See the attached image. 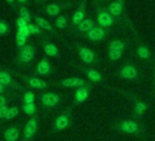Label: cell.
<instances>
[{
	"label": "cell",
	"instance_id": "cell-33",
	"mask_svg": "<svg viewBox=\"0 0 155 141\" xmlns=\"http://www.w3.org/2000/svg\"><path fill=\"white\" fill-rule=\"evenodd\" d=\"M9 27L5 21H0V35H5L8 33Z\"/></svg>",
	"mask_w": 155,
	"mask_h": 141
},
{
	"label": "cell",
	"instance_id": "cell-35",
	"mask_svg": "<svg viewBox=\"0 0 155 141\" xmlns=\"http://www.w3.org/2000/svg\"><path fill=\"white\" fill-rule=\"evenodd\" d=\"M8 110V107L7 105H3L0 107V119H5Z\"/></svg>",
	"mask_w": 155,
	"mask_h": 141
},
{
	"label": "cell",
	"instance_id": "cell-24",
	"mask_svg": "<svg viewBox=\"0 0 155 141\" xmlns=\"http://www.w3.org/2000/svg\"><path fill=\"white\" fill-rule=\"evenodd\" d=\"M137 53H138V56L142 60L149 59L150 55V52L149 49L147 47H145V46H139L138 50H137Z\"/></svg>",
	"mask_w": 155,
	"mask_h": 141
},
{
	"label": "cell",
	"instance_id": "cell-17",
	"mask_svg": "<svg viewBox=\"0 0 155 141\" xmlns=\"http://www.w3.org/2000/svg\"><path fill=\"white\" fill-rule=\"evenodd\" d=\"M44 51L48 56L57 57L58 55V49L53 43H47L44 45Z\"/></svg>",
	"mask_w": 155,
	"mask_h": 141
},
{
	"label": "cell",
	"instance_id": "cell-4",
	"mask_svg": "<svg viewBox=\"0 0 155 141\" xmlns=\"http://www.w3.org/2000/svg\"><path fill=\"white\" fill-rule=\"evenodd\" d=\"M35 57V49L31 45H25L20 49L18 59L22 63L31 61Z\"/></svg>",
	"mask_w": 155,
	"mask_h": 141
},
{
	"label": "cell",
	"instance_id": "cell-30",
	"mask_svg": "<svg viewBox=\"0 0 155 141\" xmlns=\"http://www.w3.org/2000/svg\"><path fill=\"white\" fill-rule=\"evenodd\" d=\"M19 15H20V18L23 19L26 22H29L30 21V19H31L30 18V14H29L28 10L26 8L22 7L19 9Z\"/></svg>",
	"mask_w": 155,
	"mask_h": 141
},
{
	"label": "cell",
	"instance_id": "cell-13",
	"mask_svg": "<svg viewBox=\"0 0 155 141\" xmlns=\"http://www.w3.org/2000/svg\"><path fill=\"white\" fill-rule=\"evenodd\" d=\"M28 82V84L30 86V87H33L35 89H39V90H44L48 87V84L40 79V78H38V77H31V78H28L27 80Z\"/></svg>",
	"mask_w": 155,
	"mask_h": 141
},
{
	"label": "cell",
	"instance_id": "cell-21",
	"mask_svg": "<svg viewBox=\"0 0 155 141\" xmlns=\"http://www.w3.org/2000/svg\"><path fill=\"white\" fill-rule=\"evenodd\" d=\"M12 83V76L7 72H0V84H2L5 86L11 84Z\"/></svg>",
	"mask_w": 155,
	"mask_h": 141
},
{
	"label": "cell",
	"instance_id": "cell-40",
	"mask_svg": "<svg viewBox=\"0 0 155 141\" xmlns=\"http://www.w3.org/2000/svg\"><path fill=\"white\" fill-rule=\"evenodd\" d=\"M18 2H20V3H25V2H27L28 0H18Z\"/></svg>",
	"mask_w": 155,
	"mask_h": 141
},
{
	"label": "cell",
	"instance_id": "cell-29",
	"mask_svg": "<svg viewBox=\"0 0 155 141\" xmlns=\"http://www.w3.org/2000/svg\"><path fill=\"white\" fill-rule=\"evenodd\" d=\"M24 104H33L35 101V95L31 91H28L25 93L23 97Z\"/></svg>",
	"mask_w": 155,
	"mask_h": 141
},
{
	"label": "cell",
	"instance_id": "cell-6",
	"mask_svg": "<svg viewBox=\"0 0 155 141\" xmlns=\"http://www.w3.org/2000/svg\"><path fill=\"white\" fill-rule=\"evenodd\" d=\"M60 102V97L55 93H46L41 97V103L45 107H54Z\"/></svg>",
	"mask_w": 155,
	"mask_h": 141
},
{
	"label": "cell",
	"instance_id": "cell-11",
	"mask_svg": "<svg viewBox=\"0 0 155 141\" xmlns=\"http://www.w3.org/2000/svg\"><path fill=\"white\" fill-rule=\"evenodd\" d=\"M104 36H105V30L101 28H93L87 33L88 39L93 41L101 40L104 38Z\"/></svg>",
	"mask_w": 155,
	"mask_h": 141
},
{
	"label": "cell",
	"instance_id": "cell-5",
	"mask_svg": "<svg viewBox=\"0 0 155 141\" xmlns=\"http://www.w3.org/2000/svg\"><path fill=\"white\" fill-rule=\"evenodd\" d=\"M71 124L70 117L68 114H60L54 122V129L57 131H63L67 129Z\"/></svg>",
	"mask_w": 155,
	"mask_h": 141
},
{
	"label": "cell",
	"instance_id": "cell-14",
	"mask_svg": "<svg viewBox=\"0 0 155 141\" xmlns=\"http://www.w3.org/2000/svg\"><path fill=\"white\" fill-rule=\"evenodd\" d=\"M98 22L102 28H107V27H110V25H112L113 19L110 14H108L106 12H101L98 16Z\"/></svg>",
	"mask_w": 155,
	"mask_h": 141
},
{
	"label": "cell",
	"instance_id": "cell-37",
	"mask_svg": "<svg viewBox=\"0 0 155 141\" xmlns=\"http://www.w3.org/2000/svg\"><path fill=\"white\" fill-rule=\"evenodd\" d=\"M6 103H7V98L4 95H0V107L3 105H6Z\"/></svg>",
	"mask_w": 155,
	"mask_h": 141
},
{
	"label": "cell",
	"instance_id": "cell-10",
	"mask_svg": "<svg viewBox=\"0 0 155 141\" xmlns=\"http://www.w3.org/2000/svg\"><path fill=\"white\" fill-rule=\"evenodd\" d=\"M36 73L39 75H48L51 73V65L47 59H43L38 63Z\"/></svg>",
	"mask_w": 155,
	"mask_h": 141
},
{
	"label": "cell",
	"instance_id": "cell-8",
	"mask_svg": "<svg viewBox=\"0 0 155 141\" xmlns=\"http://www.w3.org/2000/svg\"><path fill=\"white\" fill-rule=\"evenodd\" d=\"M90 96V89L88 86H83L76 89L75 95H74V99H75V104L76 105H81L85 103Z\"/></svg>",
	"mask_w": 155,
	"mask_h": 141
},
{
	"label": "cell",
	"instance_id": "cell-15",
	"mask_svg": "<svg viewBox=\"0 0 155 141\" xmlns=\"http://www.w3.org/2000/svg\"><path fill=\"white\" fill-rule=\"evenodd\" d=\"M6 141H17L19 137V131L16 126L8 127L4 134Z\"/></svg>",
	"mask_w": 155,
	"mask_h": 141
},
{
	"label": "cell",
	"instance_id": "cell-23",
	"mask_svg": "<svg viewBox=\"0 0 155 141\" xmlns=\"http://www.w3.org/2000/svg\"><path fill=\"white\" fill-rule=\"evenodd\" d=\"M110 49L116 50H119V51H121L122 52L124 50V49H125V44L120 40H112L110 42Z\"/></svg>",
	"mask_w": 155,
	"mask_h": 141
},
{
	"label": "cell",
	"instance_id": "cell-26",
	"mask_svg": "<svg viewBox=\"0 0 155 141\" xmlns=\"http://www.w3.org/2000/svg\"><path fill=\"white\" fill-rule=\"evenodd\" d=\"M18 114H19V109H18V107H17V106H12V107L8 108L5 119H7V120H12V119L16 118V117L18 115Z\"/></svg>",
	"mask_w": 155,
	"mask_h": 141
},
{
	"label": "cell",
	"instance_id": "cell-38",
	"mask_svg": "<svg viewBox=\"0 0 155 141\" xmlns=\"http://www.w3.org/2000/svg\"><path fill=\"white\" fill-rule=\"evenodd\" d=\"M5 92V85H3L2 84H0V95L4 94Z\"/></svg>",
	"mask_w": 155,
	"mask_h": 141
},
{
	"label": "cell",
	"instance_id": "cell-34",
	"mask_svg": "<svg viewBox=\"0 0 155 141\" xmlns=\"http://www.w3.org/2000/svg\"><path fill=\"white\" fill-rule=\"evenodd\" d=\"M28 30H29L30 34H39L40 33V29L38 25L29 24V25H28Z\"/></svg>",
	"mask_w": 155,
	"mask_h": 141
},
{
	"label": "cell",
	"instance_id": "cell-32",
	"mask_svg": "<svg viewBox=\"0 0 155 141\" xmlns=\"http://www.w3.org/2000/svg\"><path fill=\"white\" fill-rule=\"evenodd\" d=\"M27 37H25L23 34H21V33H19V32H18V34H17V44H18V47H20V48H22V47H24L25 46V43H26V40H27Z\"/></svg>",
	"mask_w": 155,
	"mask_h": 141
},
{
	"label": "cell",
	"instance_id": "cell-25",
	"mask_svg": "<svg viewBox=\"0 0 155 141\" xmlns=\"http://www.w3.org/2000/svg\"><path fill=\"white\" fill-rule=\"evenodd\" d=\"M59 7L58 5L57 4H50V5H48L47 8H46V12L48 15L51 16V17H54V16H57L59 14Z\"/></svg>",
	"mask_w": 155,
	"mask_h": 141
},
{
	"label": "cell",
	"instance_id": "cell-12",
	"mask_svg": "<svg viewBox=\"0 0 155 141\" xmlns=\"http://www.w3.org/2000/svg\"><path fill=\"white\" fill-rule=\"evenodd\" d=\"M85 74H86L87 78L91 82H93V83H101L103 80L101 74L95 69H91V68L86 69Z\"/></svg>",
	"mask_w": 155,
	"mask_h": 141
},
{
	"label": "cell",
	"instance_id": "cell-27",
	"mask_svg": "<svg viewBox=\"0 0 155 141\" xmlns=\"http://www.w3.org/2000/svg\"><path fill=\"white\" fill-rule=\"evenodd\" d=\"M23 111L25 112V114H27L28 115H32L37 112V106L34 103L33 104H24Z\"/></svg>",
	"mask_w": 155,
	"mask_h": 141
},
{
	"label": "cell",
	"instance_id": "cell-19",
	"mask_svg": "<svg viewBox=\"0 0 155 141\" xmlns=\"http://www.w3.org/2000/svg\"><path fill=\"white\" fill-rule=\"evenodd\" d=\"M91 29H93V21L91 19H84L79 25V30L82 32H89Z\"/></svg>",
	"mask_w": 155,
	"mask_h": 141
},
{
	"label": "cell",
	"instance_id": "cell-2",
	"mask_svg": "<svg viewBox=\"0 0 155 141\" xmlns=\"http://www.w3.org/2000/svg\"><path fill=\"white\" fill-rule=\"evenodd\" d=\"M59 85L64 88H80L87 86V82L80 77H69L62 80L59 83Z\"/></svg>",
	"mask_w": 155,
	"mask_h": 141
},
{
	"label": "cell",
	"instance_id": "cell-31",
	"mask_svg": "<svg viewBox=\"0 0 155 141\" xmlns=\"http://www.w3.org/2000/svg\"><path fill=\"white\" fill-rule=\"evenodd\" d=\"M56 26L58 29H65L67 26V19L64 16H59L56 19Z\"/></svg>",
	"mask_w": 155,
	"mask_h": 141
},
{
	"label": "cell",
	"instance_id": "cell-20",
	"mask_svg": "<svg viewBox=\"0 0 155 141\" xmlns=\"http://www.w3.org/2000/svg\"><path fill=\"white\" fill-rule=\"evenodd\" d=\"M36 23L41 29H44L48 31H53V29H52V26L50 25V23L43 18H36Z\"/></svg>",
	"mask_w": 155,
	"mask_h": 141
},
{
	"label": "cell",
	"instance_id": "cell-41",
	"mask_svg": "<svg viewBox=\"0 0 155 141\" xmlns=\"http://www.w3.org/2000/svg\"><path fill=\"white\" fill-rule=\"evenodd\" d=\"M37 1H40V0H37Z\"/></svg>",
	"mask_w": 155,
	"mask_h": 141
},
{
	"label": "cell",
	"instance_id": "cell-28",
	"mask_svg": "<svg viewBox=\"0 0 155 141\" xmlns=\"http://www.w3.org/2000/svg\"><path fill=\"white\" fill-rule=\"evenodd\" d=\"M108 55H109V58L110 60L115 61V60H118L121 58L122 56V52L121 51H119V50H112V49H109V52H108Z\"/></svg>",
	"mask_w": 155,
	"mask_h": 141
},
{
	"label": "cell",
	"instance_id": "cell-36",
	"mask_svg": "<svg viewBox=\"0 0 155 141\" xmlns=\"http://www.w3.org/2000/svg\"><path fill=\"white\" fill-rule=\"evenodd\" d=\"M27 23H28V22H26V21H25L23 19H21V18H19V19H18V21H17V25H18V29L23 28V27H26V26H27Z\"/></svg>",
	"mask_w": 155,
	"mask_h": 141
},
{
	"label": "cell",
	"instance_id": "cell-9",
	"mask_svg": "<svg viewBox=\"0 0 155 141\" xmlns=\"http://www.w3.org/2000/svg\"><path fill=\"white\" fill-rule=\"evenodd\" d=\"M79 55L82 61L85 63H92L95 60V52L86 47H81L79 49Z\"/></svg>",
	"mask_w": 155,
	"mask_h": 141
},
{
	"label": "cell",
	"instance_id": "cell-22",
	"mask_svg": "<svg viewBox=\"0 0 155 141\" xmlns=\"http://www.w3.org/2000/svg\"><path fill=\"white\" fill-rule=\"evenodd\" d=\"M84 17L85 12L83 10H78L72 18V23L74 25H80L84 20Z\"/></svg>",
	"mask_w": 155,
	"mask_h": 141
},
{
	"label": "cell",
	"instance_id": "cell-18",
	"mask_svg": "<svg viewBox=\"0 0 155 141\" xmlns=\"http://www.w3.org/2000/svg\"><path fill=\"white\" fill-rule=\"evenodd\" d=\"M109 10L111 15L113 16H119L122 12V5L119 2H113L110 5Z\"/></svg>",
	"mask_w": 155,
	"mask_h": 141
},
{
	"label": "cell",
	"instance_id": "cell-7",
	"mask_svg": "<svg viewBox=\"0 0 155 141\" xmlns=\"http://www.w3.org/2000/svg\"><path fill=\"white\" fill-rule=\"evenodd\" d=\"M38 130V121L36 118L29 119L24 128V138L25 140L31 139L37 133Z\"/></svg>",
	"mask_w": 155,
	"mask_h": 141
},
{
	"label": "cell",
	"instance_id": "cell-39",
	"mask_svg": "<svg viewBox=\"0 0 155 141\" xmlns=\"http://www.w3.org/2000/svg\"><path fill=\"white\" fill-rule=\"evenodd\" d=\"M6 1H7V2H8L9 4H13L15 0H6Z\"/></svg>",
	"mask_w": 155,
	"mask_h": 141
},
{
	"label": "cell",
	"instance_id": "cell-16",
	"mask_svg": "<svg viewBox=\"0 0 155 141\" xmlns=\"http://www.w3.org/2000/svg\"><path fill=\"white\" fill-rule=\"evenodd\" d=\"M148 109V105L143 102V101H140V100H137L134 104V107H133V110H134V114L138 116V117H140L144 115V113L147 111Z\"/></svg>",
	"mask_w": 155,
	"mask_h": 141
},
{
	"label": "cell",
	"instance_id": "cell-1",
	"mask_svg": "<svg viewBox=\"0 0 155 141\" xmlns=\"http://www.w3.org/2000/svg\"><path fill=\"white\" fill-rule=\"evenodd\" d=\"M117 130L121 133L129 134V135H135L140 132V127L138 122L132 119H126L120 122L117 125Z\"/></svg>",
	"mask_w": 155,
	"mask_h": 141
},
{
	"label": "cell",
	"instance_id": "cell-3",
	"mask_svg": "<svg viewBox=\"0 0 155 141\" xmlns=\"http://www.w3.org/2000/svg\"><path fill=\"white\" fill-rule=\"evenodd\" d=\"M120 76L129 81H134L139 76L138 69L135 66L130 65V64L125 65L120 70Z\"/></svg>",
	"mask_w": 155,
	"mask_h": 141
}]
</instances>
